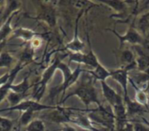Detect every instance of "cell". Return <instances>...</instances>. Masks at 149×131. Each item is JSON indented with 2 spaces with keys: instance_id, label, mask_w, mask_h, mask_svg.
<instances>
[{
  "instance_id": "obj_13",
  "label": "cell",
  "mask_w": 149,
  "mask_h": 131,
  "mask_svg": "<svg viewBox=\"0 0 149 131\" xmlns=\"http://www.w3.org/2000/svg\"><path fill=\"white\" fill-rule=\"evenodd\" d=\"M24 66H25V65H24V64L18 63L10 70V78L9 82H8L5 85L0 87V103H2V101H3L4 98H6L8 93H9L10 90V86L14 83V81H15V79H16V77H17V74H18V72H19L20 70H22L24 69Z\"/></svg>"
},
{
  "instance_id": "obj_16",
  "label": "cell",
  "mask_w": 149,
  "mask_h": 131,
  "mask_svg": "<svg viewBox=\"0 0 149 131\" xmlns=\"http://www.w3.org/2000/svg\"><path fill=\"white\" fill-rule=\"evenodd\" d=\"M125 105H126V109H127V117H133L134 115H138V114H141L145 111V107L140 105L138 103H136L135 101H133L130 99V97L124 101Z\"/></svg>"
},
{
  "instance_id": "obj_27",
  "label": "cell",
  "mask_w": 149,
  "mask_h": 131,
  "mask_svg": "<svg viewBox=\"0 0 149 131\" xmlns=\"http://www.w3.org/2000/svg\"><path fill=\"white\" fill-rule=\"evenodd\" d=\"M34 113L35 112L32 110H27V111L23 112L19 118V124L21 126H27L33 120Z\"/></svg>"
},
{
  "instance_id": "obj_8",
  "label": "cell",
  "mask_w": 149,
  "mask_h": 131,
  "mask_svg": "<svg viewBox=\"0 0 149 131\" xmlns=\"http://www.w3.org/2000/svg\"><path fill=\"white\" fill-rule=\"evenodd\" d=\"M72 110V109H71ZM69 123H73L79 126V128L88 131H96L97 130L94 126L91 119L88 117V116L83 115L81 113L72 112L70 110L69 114Z\"/></svg>"
},
{
  "instance_id": "obj_35",
  "label": "cell",
  "mask_w": 149,
  "mask_h": 131,
  "mask_svg": "<svg viewBox=\"0 0 149 131\" xmlns=\"http://www.w3.org/2000/svg\"><path fill=\"white\" fill-rule=\"evenodd\" d=\"M3 3V2H2V1H0V4H1V3Z\"/></svg>"
},
{
  "instance_id": "obj_4",
  "label": "cell",
  "mask_w": 149,
  "mask_h": 131,
  "mask_svg": "<svg viewBox=\"0 0 149 131\" xmlns=\"http://www.w3.org/2000/svg\"><path fill=\"white\" fill-rule=\"evenodd\" d=\"M87 36V41H88V44H89V52L86 54H84L82 52H77V53H70L69 54V62H74L77 63L79 64H84L86 66H88L90 69L93 70L94 68H96L100 63L99 62V59L97 57V56L95 55V53L93 50V47L91 44V41H90V37L88 33L86 34Z\"/></svg>"
},
{
  "instance_id": "obj_22",
  "label": "cell",
  "mask_w": 149,
  "mask_h": 131,
  "mask_svg": "<svg viewBox=\"0 0 149 131\" xmlns=\"http://www.w3.org/2000/svg\"><path fill=\"white\" fill-rule=\"evenodd\" d=\"M120 62L122 66H128L135 62V57L130 50H124L120 54Z\"/></svg>"
},
{
  "instance_id": "obj_36",
  "label": "cell",
  "mask_w": 149,
  "mask_h": 131,
  "mask_svg": "<svg viewBox=\"0 0 149 131\" xmlns=\"http://www.w3.org/2000/svg\"><path fill=\"white\" fill-rule=\"evenodd\" d=\"M0 131H2V130H1V129H0Z\"/></svg>"
},
{
  "instance_id": "obj_7",
  "label": "cell",
  "mask_w": 149,
  "mask_h": 131,
  "mask_svg": "<svg viewBox=\"0 0 149 131\" xmlns=\"http://www.w3.org/2000/svg\"><path fill=\"white\" fill-rule=\"evenodd\" d=\"M107 30L113 32L118 37V39L120 41V47H121L125 43H129L131 44H135V45L144 43L143 37L133 25H131L127 29V30L126 31V33L124 35L119 34V32H117L115 29L114 30L113 29H107Z\"/></svg>"
},
{
  "instance_id": "obj_12",
  "label": "cell",
  "mask_w": 149,
  "mask_h": 131,
  "mask_svg": "<svg viewBox=\"0 0 149 131\" xmlns=\"http://www.w3.org/2000/svg\"><path fill=\"white\" fill-rule=\"evenodd\" d=\"M100 85H101V90L104 97L106 98V100L113 109L115 106V104L119 102V100L122 98V97L119 95L109 84H107L106 81L100 82Z\"/></svg>"
},
{
  "instance_id": "obj_15",
  "label": "cell",
  "mask_w": 149,
  "mask_h": 131,
  "mask_svg": "<svg viewBox=\"0 0 149 131\" xmlns=\"http://www.w3.org/2000/svg\"><path fill=\"white\" fill-rule=\"evenodd\" d=\"M39 36L37 32H35L34 30L28 29V28H24V27H18L15 30H13L12 33H11V37L14 38H19L22 39L24 42H31L34 37Z\"/></svg>"
},
{
  "instance_id": "obj_11",
  "label": "cell",
  "mask_w": 149,
  "mask_h": 131,
  "mask_svg": "<svg viewBox=\"0 0 149 131\" xmlns=\"http://www.w3.org/2000/svg\"><path fill=\"white\" fill-rule=\"evenodd\" d=\"M83 14V11H80V13L78 15L76 18V23H75V30H74V36L73 38L72 39L71 42L66 43L65 49L70 50L72 53H77V52H82L85 47V43L80 40L79 37V18L81 17Z\"/></svg>"
},
{
  "instance_id": "obj_34",
  "label": "cell",
  "mask_w": 149,
  "mask_h": 131,
  "mask_svg": "<svg viewBox=\"0 0 149 131\" xmlns=\"http://www.w3.org/2000/svg\"><path fill=\"white\" fill-rule=\"evenodd\" d=\"M123 131H134V126L130 123H127L123 128Z\"/></svg>"
},
{
  "instance_id": "obj_37",
  "label": "cell",
  "mask_w": 149,
  "mask_h": 131,
  "mask_svg": "<svg viewBox=\"0 0 149 131\" xmlns=\"http://www.w3.org/2000/svg\"><path fill=\"white\" fill-rule=\"evenodd\" d=\"M96 131H100V130H96Z\"/></svg>"
},
{
  "instance_id": "obj_28",
  "label": "cell",
  "mask_w": 149,
  "mask_h": 131,
  "mask_svg": "<svg viewBox=\"0 0 149 131\" xmlns=\"http://www.w3.org/2000/svg\"><path fill=\"white\" fill-rule=\"evenodd\" d=\"M138 26L143 32H146L149 30V12H147L141 17L138 22Z\"/></svg>"
},
{
  "instance_id": "obj_17",
  "label": "cell",
  "mask_w": 149,
  "mask_h": 131,
  "mask_svg": "<svg viewBox=\"0 0 149 131\" xmlns=\"http://www.w3.org/2000/svg\"><path fill=\"white\" fill-rule=\"evenodd\" d=\"M132 86L134 88V90H135V98H134V101L136 103H138L140 105L147 108L148 105L149 103V97L148 94L147 93L146 90H141L138 87H136L135 85H134L133 83H131Z\"/></svg>"
},
{
  "instance_id": "obj_24",
  "label": "cell",
  "mask_w": 149,
  "mask_h": 131,
  "mask_svg": "<svg viewBox=\"0 0 149 131\" xmlns=\"http://www.w3.org/2000/svg\"><path fill=\"white\" fill-rule=\"evenodd\" d=\"M14 62V57L9 52L0 53V68H10Z\"/></svg>"
},
{
  "instance_id": "obj_29",
  "label": "cell",
  "mask_w": 149,
  "mask_h": 131,
  "mask_svg": "<svg viewBox=\"0 0 149 131\" xmlns=\"http://www.w3.org/2000/svg\"><path fill=\"white\" fill-rule=\"evenodd\" d=\"M13 127L12 120L0 116V129L2 131H10Z\"/></svg>"
},
{
  "instance_id": "obj_1",
  "label": "cell",
  "mask_w": 149,
  "mask_h": 131,
  "mask_svg": "<svg viewBox=\"0 0 149 131\" xmlns=\"http://www.w3.org/2000/svg\"><path fill=\"white\" fill-rule=\"evenodd\" d=\"M93 79L89 75V78H83V80L78 84V86L73 89L72 91L69 92L64 98L61 100V104H63L66 100L72 97H77L87 108L91 103H96L99 108L102 107V104L100 102L97 90L93 85Z\"/></svg>"
},
{
  "instance_id": "obj_23",
  "label": "cell",
  "mask_w": 149,
  "mask_h": 131,
  "mask_svg": "<svg viewBox=\"0 0 149 131\" xmlns=\"http://www.w3.org/2000/svg\"><path fill=\"white\" fill-rule=\"evenodd\" d=\"M24 97H25V95L17 94V93L12 92V91L10 90V92L8 93V95L6 97V99H7V101L9 102V103L10 105V107H13V106L17 105L22 101H24Z\"/></svg>"
},
{
  "instance_id": "obj_25",
  "label": "cell",
  "mask_w": 149,
  "mask_h": 131,
  "mask_svg": "<svg viewBox=\"0 0 149 131\" xmlns=\"http://www.w3.org/2000/svg\"><path fill=\"white\" fill-rule=\"evenodd\" d=\"M100 3L107 4L110 8H112L113 10L117 12L123 11L126 8V2L125 1H119V0H114V1H100Z\"/></svg>"
},
{
  "instance_id": "obj_20",
  "label": "cell",
  "mask_w": 149,
  "mask_h": 131,
  "mask_svg": "<svg viewBox=\"0 0 149 131\" xmlns=\"http://www.w3.org/2000/svg\"><path fill=\"white\" fill-rule=\"evenodd\" d=\"M6 9L3 16V20L5 21L9 17H10L13 13L17 12V10L20 7L21 3L18 1H7L6 2Z\"/></svg>"
},
{
  "instance_id": "obj_32",
  "label": "cell",
  "mask_w": 149,
  "mask_h": 131,
  "mask_svg": "<svg viewBox=\"0 0 149 131\" xmlns=\"http://www.w3.org/2000/svg\"><path fill=\"white\" fill-rule=\"evenodd\" d=\"M10 78V72L5 73L2 77H0V87L5 85L9 82Z\"/></svg>"
},
{
  "instance_id": "obj_5",
  "label": "cell",
  "mask_w": 149,
  "mask_h": 131,
  "mask_svg": "<svg viewBox=\"0 0 149 131\" xmlns=\"http://www.w3.org/2000/svg\"><path fill=\"white\" fill-rule=\"evenodd\" d=\"M136 62L134 63L128 65V66H121L119 69H116L114 70H111V78L116 81L122 88L123 90V99L124 101L127 100L129 98L128 92H127V86L129 83V76L128 72L134 68H136Z\"/></svg>"
},
{
  "instance_id": "obj_21",
  "label": "cell",
  "mask_w": 149,
  "mask_h": 131,
  "mask_svg": "<svg viewBox=\"0 0 149 131\" xmlns=\"http://www.w3.org/2000/svg\"><path fill=\"white\" fill-rule=\"evenodd\" d=\"M33 56H34V50L31 48V46L30 45V43L25 47V49L23 50L21 57H20V61L19 63L26 65L29 63H31L33 59Z\"/></svg>"
},
{
  "instance_id": "obj_10",
  "label": "cell",
  "mask_w": 149,
  "mask_h": 131,
  "mask_svg": "<svg viewBox=\"0 0 149 131\" xmlns=\"http://www.w3.org/2000/svg\"><path fill=\"white\" fill-rule=\"evenodd\" d=\"M70 108H64L61 106H57L55 110L48 115V119L58 124H69V114Z\"/></svg>"
},
{
  "instance_id": "obj_30",
  "label": "cell",
  "mask_w": 149,
  "mask_h": 131,
  "mask_svg": "<svg viewBox=\"0 0 149 131\" xmlns=\"http://www.w3.org/2000/svg\"><path fill=\"white\" fill-rule=\"evenodd\" d=\"M29 43L31 46V48L35 50L36 49H38V48L41 47V45H42V39L39 38L38 36V37H34Z\"/></svg>"
},
{
  "instance_id": "obj_14",
  "label": "cell",
  "mask_w": 149,
  "mask_h": 131,
  "mask_svg": "<svg viewBox=\"0 0 149 131\" xmlns=\"http://www.w3.org/2000/svg\"><path fill=\"white\" fill-rule=\"evenodd\" d=\"M86 72L92 77L94 82L106 81L108 77H111V70H108L107 69H106L101 63H100L93 70H86Z\"/></svg>"
},
{
  "instance_id": "obj_18",
  "label": "cell",
  "mask_w": 149,
  "mask_h": 131,
  "mask_svg": "<svg viewBox=\"0 0 149 131\" xmlns=\"http://www.w3.org/2000/svg\"><path fill=\"white\" fill-rule=\"evenodd\" d=\"M30 89V83L28 77H24L23 81L19 83H13L10 86V91L21 94V95H26V92Z\"/></svg>"
},
{
  "instance_id": "obj_31",
  "label": "cell",
  "mask_w": 149,
  "mask_h": 131,
  "mask_svg": "<svg viewBox=\"0 0 149 131\" xmlns=\"http://www.w3.org/2000/svg\"><path fill=\"white\" fill-rule=\"evenodd\" d=\"M133 126H134V131H149L148 127H147L143 123H135L133 124Z\"/></svg>"
},
{
  "instance_id": "obj_2",
  "label": "cell",
  "mask_w": 149,
  "mask_h": 131,
  "mask_svg": "<svg viewBox=\"0 0 149 131\" xmlns=\"http://www.w3.org/2000/svg\"><path fill=\"white\" fill-rule=\"evenodd\" d=\"M58 70H60L62 73L63 82L60 86L52 89V90L51 91V97H54L56 95H58V93H61V92L64 94L67 89H69L70 87H72L73 84H75L78 82V80L80 77V76L82 75V73L85 72V70L81 67L80 64H78L76 69L73 71H72L69 65L65 63L62 61L58 63Z\"/></svg>"
},
{
  "instance_id": "obj_9",
  "label": "cell",
  "mask_w": 149,
  "mask_h": 131,
  "mask_svg": "<svg viewBox=\"0 0 149 131\" xmlns=\"http://www.w3.org/2000/svg\"><path fill=\"white\" fill-rule=\"evenodd\" d=\"M38 18L46 23L50 27H54L57 23L56 10L52 5L41 4Z\"/></svg>"
},
{
  "instance_id": "obj_26",
  "label": "cell",
  "mask_w": 149,
  "mask_h": 131,
  "mask_svg": "<svg viewBox=\"0 0 149 131\" xmlns=\"http://www.w3.org/2000/svg\"><path fill=\"white\" fill-rule=\"evenodd\" d=\"M26 131H45V125L40 119H33L27 126Z\"/></svg>"
},
{
  "instance_id": "obj_6",
  "label": "cell",
  "mask_w": 149,
  "mask_h": 131,
  "mask_svg": "<svg viewBox=\"0 0 149 131\" xmlns=\"http://www.w3.org/2000/svg\"><path fill=\"white\" fill-rule=\"evenodd\" d=\"M57 106H52V105H45L39 102H37L35 100H24L21 103H19L17 105L13 107H9L8 109L2 110L0 112L3 111H19L21 113L27 111V110H32L35 113L38 111H42L45 110H55Z\"/></svg>"
},
{
  "instance_id": "obj_33",
  "label": "cell",
  "mask_w": 149,
  "mask_h": 131,
  "mask_svg": "<svg viewBox=\"0 0 149 131\" xmlns=\"http://www.w3.org/2000/svg\"><path fill=\"white\" fill-rule=\"evenodd\" d=\"M61 131H77V130L69 124H63L61 128Z\"/></svg>"
},
{
  "instance_id": "obj_3",
  "label": "cell",
  "mask_w": 149,
  "mask_h": 131,
  "mask_svg": "<svg viewBox=\"0 0 149 131\" xmlns=\"http://www.w3.org/2000/svg\"><path fill=\"white\" fill-rule=\"evenodd\" d=\"M61 61L62 60L59 57H56L55 60L43 72L40 80L36 84L35 92L33 93V98H34L35 101L39 102L41 100V98L43 97V96H44V94H45V92L46 90L47 84H48L49 81L52 79V77H53V75L56 72V70H58V63Z\"/></svg>"
},
{
  "instance_id": "obj_19",
  "label": "cell",
  "mask_w": 149,
  "mask_h": 131,
  "mask_svg": "<svg viewBox=\"0 0 149 131\" xmlns=\"http://www.w3.org/2000/svg\"><path fill=\"white\" fill-rule=\"evenodd\" d=\"M136 66L140 72H145L149 69V56L144 53H141L135 57Z\"/></svg>"
}]
</instances>
